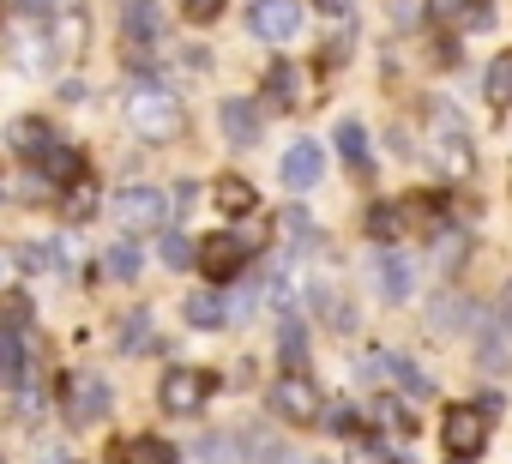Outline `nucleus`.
Returning a JSON list of instances; mask_svg holds the SVG:
<instances>
[{"label": "nucleus", "mask_w": 512, "mask_h": 464, "mask_svg": "<svg viewBox=\"0 0 512 464\" xmlns=\"http://www.w3.org/2000/svg\"><path fill=\"white\" fill-rule=\"evenodd\" d=\"M127 127H133L139 139L163 145V139H175V133L187 127V109H181V97L163 91V85H133V91H127Z\"/></svg>", "instance_id": "nucleus-1"}, {"label": "nucleus", "mask_w": 512, "mask_h": 464, "mask_svg": "<svg viewBox=\"0 0 512 464\" xmlns=\"http://www.w3.org/2000/svg\"><path fill=\"white\" fill-rule=\"evenodd\" d=\"M260 248H266V229H260V223H247V229H217L205 248H193V260L205 266L211 284H229L235 272H247V260L260 254Z\"/></svg>", "instance_id": "nucleus-2"}, {"label": "nucleus", "mask_w": 512, "mask_h": 464, "mask_svg": "<svg viewBox=\"0 0 512 464\" xmlns=\"http://www.w3.org/2000/svg\"><path fill=\"white\" fill-rule=\"evenodd\" d=\"M428 121H434V169H440L446 181H470V175H476V151H470V133H464L458 109H452V103H434Z\"/></svg>", "instance_id": "nucleus-3"}, {"label": "nucleus", "mask_w": 512, "mask_h": 464, "mask_svg": "<svg viewBox=\"0 0 512 464\" xmlns=\"http://www.w3.org/2000/svg\"><path fill=\"white\" fill-rule=\"evenodd\" d=\"M61 404H67V422H103L109 416V380L97 368H73L61 386Z\"/></svg>", "instance_id": "nucleus-4"}, {"label": "nucleus", "mask_w": 512, "mask_h": 464, "mask_svg": "<svg viewBox=\"0 0 512 464\" xmlns=\"http://www.w3.org/2000/svg\"><path fill=\"white\" fill-rule=\"evenodd\" d=\"M211 386H217V380H211L205 368H169L163 386H157V398H163L169 416H199L205 398H211Z\"/></svg>", "instance_id": "nucleus-5"}, {"label": "nucleus", "mask_w": 512, "mask_h": 464, "mask_svg": "<svg viewBox=\"0 0 512 464\" xmlns=\"http://www.w3.org/2000/svg\"><path fill=\"white\" fill-rule=\"evenodd\" d=\"M266 398H272V416H284V422H296V428L320 422V404H326V398H320V386H314L308 374H284Z\"/></svg>", "instance_id": "nucleus-6"}, {"label": "nucleus", "mask_w": 512, "mask_h": 464, "mask_svg": "<svg viewBox=\"0 0 512 464\" xmlns=\"http://www.w3.org/2000/svg\"><path fill=\"white\" fill-rule=\"evenodd\" d=\"M362 380H392V386L410 392V398H428V392H434V380L416 374V362L398 356V350H368V356H362Z\"/></svg>", "instance_id": "nucleus-7"}, {"label": "nucleus", "mask_w": 512, "mask_h": 464, "mask_svg": "<svg viewBox=\"0 0 512 464\" xmlns=\"http://www.w3.org/2000/svg\"><path fill=\"white\" fill-rule=\"evenodd\" d=\"M440 440H446L452 458H476L482 440H488V416H482L476 404H452V410L440 416Z\"/></svg>", "instance_id": "nucleus-8"}, {"label": "nucleus", "mask_w": 512, "mask_h": 464, "mask_svg": "<svg viewBox=\"0 0 512 464\" xmlns=\"http://www.w3.org/2000/svg\"><path fill=\"white\" fill-rule=\"evenodd\" d=\"M253 37H266V43H290L302 31V0H253Z\"/></svg>", "instance_id": "nucleus-9"}, {"label": "nucleus", "mask_w": 512, "mask_h": 464, "mask_svg": "<svg viewBox=\"0 0 512 464\" xmlns=\"http://www.w3.org/2000/svg\"><path fill=\"white\" fill-rule=\"evenodd\" d=\"M169 217V199L157 193V187H127V193H115V223L121 229H157Z\"/></svg>", "instance_id": "nucleus-10"}, {"label": "nucleus", "mask_w": 512, "mask_h": 464, "mask_svg": "<svg viewBox=\"0 0 512 464\" xmlns=\"http://www.w3.org/2000/svg\"><path fill=\"white\" fill-rule=\"evenodd\" d=\"M320 169H326V151H320L314 139H296V145L284 151V187H290V193H308V187L320 181Z\"/></svg>", "instance_id": "nucleus-11"}, {"label": "nucleus", "mask_w": 512, "mask_h": 464, "mask_svg": "<svg viewBox=\"0 0 512 464\" xmlns=\"http://www.w3.org/2000/svg\"><path fill=\"white\" fill-rule=\"evenodd\" d=\"M476 362H482V374H512V332H506L500 320H482Z\"/></svg>", "instance_id": "nucleus-12"}, {"label": "nucleus", "mask_w": 512, "mask_h": 464, "mask_svg": "<svg viewBox=\"0 0 512 464\" xmlns=\"http://www.w3.org/2000/svg\"><path fill=\"white\" fill-rule=\"evenodd\" d=\"M217 121H223V139H229V145H260V109H253V103L229 97V103L217 109Z\"/></svg>", "instance_id": "nucleus-13"}, {"label": "nucleus", "mask_w": 512, "mask_h": 464, "mask_svg": "<svg viewBox=\"0 0 512 464\" xmlns=\"http://www.w3.org/2000/svg\"><path fill=\"white\" fill-rule=\"evenodd\" d=\"M410 284H416V266H410L404 254H380V260H374V290H380L386 302H404Z\"/></svg>", "instance_id": "nucleus-14"}, {"label": "nucleus", "mask_w": 512, "mask_h": 464, "mask_svg": "<svg viewBox=\"0 0 512 464\" xmlns=\"http://www.w3.org/2000/svg\"><path fill=\"white\" fill-rule=\"evenodd\" d=\"M121 31H127V49H151L163 19H157V0H127V13H121Z\"/></svg>", "instance_id": "nucleus-15"}, {"label": "nucleus", "mask_w": 512, "mask_h": 464, "mask_svg": "<svg viewBox=\"0 0 512 464\" xmlns=\"http://www.w3.org/2000/svg\"><path fill=\"white\" fill-rule=\"evenodd\" d=\"M31 380V356H25V332L0 326V386H25Z\"/></svg>", "instance_id": "nucleus-16"}, {"label": "nucleus", "mask_w": 512, "mask_h": 464, "mask_svg": "<svg viewBox=\"0 0 512 464\" xmlns=\"http://www.w3.org/2000/svg\"><path fill=\"white\" fill-rule=\"evenodd\" d=\"M115 464H181V452L157 434H133V440L115 446Z\"/></svg>", "instance_id": "nucleus-17"}, {"label": "nucleus", "mask_w": 512, "mask_h": 464, "mask_svg": "<svg viewBox=\"0 0 512 464\" xmlns=\"http://www.w3.org/2000/svg\"><path fill=\"white\" fill-rule=\"evenodd\" d=\"M187 326H199V332H217V326H229V302H223V290H217V284L187 296Z\"/></svg>", "instance_id": "nucleus-18"}, {"label": "nucleus", "mask_w": 512, "mask_h": 464, "mask_svg": "<svg viewBox=\"0 0 512 464\" xmlns=\"http://www.w3.org/2000/svg\"><path fill=\"white\" fill-rule=\"evenodd\" d=\"M37 175H43V181H79V175H85V163H79V151H67V145H55V139H49V145L37 151Z\"/></svg>", "instance_id": "nucleus-19"}, {"label": "nucleus", "mask_w": 512, "mask_h": 464, "mask_svg": "<svg viewBox=\"0 0 512 464\" xmlns=\"http://www.w3.org/2000/svg\"><path fill=\"white\" fill-rule=\"evenodd\" d=\"M266 97H272L278 109H296V103H302V67L272 61V73H266Z\"/></svg>", "instance_id": "nucleus-20"}, {"label": "nucleus", "mask_w": 512, "mask_h": 464, "mask_svg": "<svg viewBox=\"0 0 512 464\" xmlns=\"http://www.w3.org/2000/svg\"><path fill=\"white\" fill-rule=\"evenodd\" d=\"M278 356H284V368H290V374H302V368H308V332H302V320H296V314H284V326H278Z\"/></svg>", "instance_id": "nucleus-21"}, {"label": "nucleus", "mask_w": 512, "mask_h": 464, "mask_svg": "<svg viewBox=\"0 0 512 464\" xmlns=\"http://www.w3.org/2000/svg\"><path fill=\"white\" fill-rule=\"evenodd\" d=\"M482 91H488V103H494V109H512V49H500V55L488 61Z\"/></svg>", "instance_id": "nucleus-22"}, {"label": "nucleus", "mask_w": 512, "mask_h": 464, "mask_svg": "<svg viewBox=\"0 0 512 464\" xmlns=\"http://www.w3.org/2000/svg\"><path fill=\"white\" fill-rule=\"evenodd\" d=\"M308 296H314V308L326 314V326H332V332H350V326H356V308H350V302H344L332 284H314Z\"/></svg>", "instance_id": "nucleus-23"}, {"label": "nucleus", "mask_w": 512, "mask_h": 464, "mask_svg": "<svg viewBox=\"0 0 512 464\" xmlns=\"http://www.w3.org/2000/svg\"><path fill=\"white\" fill-rule=\"evenodd\" d=\"M253 205H260V193H253L241 175H223V181H217V211H229V217H247Z\"/></svg>", "instance_id": "nucleus-24"}, {"label": "nucleus", "mask_w": 512, "mask_h": 464, "mask_svg": "<svg viewBox=\"0 0 512 464\" xmlns=\"http://www.w3.org/2000/svg\"><path fill=\"white\" fill-rule=\"evenodd\" d=\"M49 55H55V49H49L37 31H25V37H7V61H13V67H43Z\"/></svg>", "instance_id": "nucleus-25"}, {"label": "nucleus", "mask_w": 512, "mask_h": 464, "mask_svg": "<svg viewBox=\"0 0 512 464\" xmlns=\"http://www.w3.org/2000/svg\"><path fill=\"white\" fill-rule=\"evenodd\" d=\"M79 43H85V13H79V7H61V25H55L49 49H55V55H67V49H79Z\"/></svg>", "instance_id": "nucleus-26"}, {"label": "nucleus", "mask_w": 512, "mask_h": 464, "mask_svg": "<svg viewBox=\"0 0 512 464\" xmlns=\"http://www.w3.org/2000/svg\"><path fill=\"white\" fill-rule=\"evenodd\" d=\"M91 211H97V181H91V175L67 181V223H85Z\"/></svg>", "instance_id": "nucleus-27"}, {"label": "nucleus", "mask_w": 512, "mask_h": 464, "mask_svg": "<svg viewBox=\"0 0 512 464\" xmlns=\"http://www.w3.org/2000/svg\"><path fill=\"white\" fill-rule=\"evenodd\" d=\"M49 139H55V133H49V121H37V115H31V121H13V151L37 157V151H43Z\"/></svg>", "instance_id": "nucleus-28"}, {"label": "nucleus", "mask_w": 512, "mask_h": 464, "mask_svg": "<svg viewBox=\"0 0 512 464\" xmlns=\"http://www.w3.org/2000/svg\"><path fill=\"white\" fill-rule=\"evenodd\" d=\"M338 157H344L350 169H368V133H362L356 121H344V127H338Z\"/></svg>", "instance_id": "nucleus-29"}, {"label": "nucleus", "mask_w": 512, "mask_h": 464, "mask_svg": "<svg viewBox=\"0 0 512 464\" xmlns=\"http://www.w3.org/2000/svg\"><path fill=\"white\" fill-rule=\"evenodd\" d=\"M103 272H109V278H121V284H127V278H139V248H133V242H115V248L103 254Z\"/></svg>", "instance_id": "nucleus-30"}, {"label": "nucleus", "mask_w": 512, "mask_h": 464, "mask_svg": "<svg viewBox=\"0 0 512 464\" xmlns=\"http://www.w3.org/2000/svg\"><path fill=\"white\" fill-rule=\"evenodd\" d=\"M398 217H404V205H374V211H368V236H374V242H392L398 229H404Z\"/></svg>", "instance_id": "nucleus-31"}, {"label": "nucleus", "mask_w": 512, "mask_h": 464, "mask_svg": "<svg viewBox=\"0 0 512 464\" xmlns=\"http://www.w3.org/2000/svg\"><path fill=\"white\" fill-rule=\"evenodd\" d=\"M157 254H163V266H175V272H187V266H193V242H187V236H175V229L157 242Z\"/></svg>", "instance_id": "nucleus-32"}, {"label": "nucleus", "mask_w": 512, "mask_h": 464, "mask_svg": "<svg viewBox=\"0 0 512 464\" xmlns=\"http://www.w3.org/2000/svg\"><path fill=\"white\" fill-rule=\"evenodd\" d=\"M193 458H199V464H235V440H223V434H205V440L193 446Z\"/></svg>", "instance_id": "nucleus-33"}, {"label": "nucleus", "mask_w": 512, "mask_h": 464, "mask_svg": "<svg viewBox=\"0 0 512 464\" xmlns=\"http://www.w3.org/2000/svg\"><path fill=\"white\" fill-rule=\"evenodd\" d=\"M151 344V314L139 308V314H127V326H121V350H145Z\"/></svg>", "instance_id": "nucleus-34"}, {"label": "nucleus", "mask_w": 512, "mask_h": 464, "mask_svg": "<svg viewBox=\"0 0 512 464\" xmlns=\"http://www.w3.org/2000/svg\"><path fill=\"white\" fill-rule=\"evenodd\" d=\"M320 428H332V434H356V404H320Z\"/></svg>", "instance_id": "nucleus-35"}, {"label": "nucleus", "mask_w": 512, "mask_h": 464, "mask_svg": "<svg viewBox=\"0 0 512 464\" xmlns=\"http://www.w3.org/2000/svg\"><path fill=\"white\" fill-rule=\"evenodd\" d=\"M350 464H392V452H386L380 440H368V434H356V446H350Z\"/></svg>", "instance_id": "nucleus-36"}, {"label": "nucleus", "mask_w": 512, "mask_h": 464, "mask_svg": "<svg viewBox=\"0 0 512 464\" xmlns=\"http://www.w3.org/2000/svg\"><path fill=\"white\" fill-rule=\"evenodd\" d=\"M278 223H284V236H290V242H302V248L314 242V217H308V211H284Z\"/></svg>", "instance_id": "nucleus-37"}, {"label": "nucleus", "mask_w": 512, "mask_h": 464, "mask_svg": "<svg viewBox=\"0 0 512 464\" xmlns=\"http://www.w3.org/2000/svg\"><path fill=\"white\" fill-rule=\"evenodd\" d=\"M440 229H446V236H440V260H446V266H458V260H464V236H458L452 223H440Z\"/></svg>", "instance_id": "nucleus-38"}, {"label": "nucleus", "mask_w": 512, "mask_h": 464, "mask_svg": "<svg viewBox=\"0 0 512 464\" xmlns=\"http://www.w3.org/2000/svg\"><path fill=\"white\" fill-rule=\"evenodd\" d=\"M181 7H187V19H193V25H211V19L223 13V0H181Z\"/></svg>", "instance_id": "nucleus-39"}, {"label": "nucleus", "mask_w": 512, "mask_h": 464, "mask_svg": "<svg viewBox=\"0 0 512 464\" xmlns=\"http://www.w3.org/2000/svg\"><path fill=\"white\" fill-rule=\"evenodd\" d=\"M350 49H356V25H338V37L326 43V61H344Z\"/></svg>", "instance_id": "nucleus-40"}, {"label": "nucleus", "mask_w": 512, "mask_h": 464, "mask_svg": "<svg viewBox=\"0 0 512 464\" xmlns=\"http://www.w3.org/2000/svg\"><path fill=\"white\" fill-rule=\"evenodd\" d=\"M25 266H31V272H49V266H55V248H25Z\"/></svg>", "instance_id": "nucleus-41"}, {"label": "nucleus", "mask_w": 512, "mask_h": 464, "mask_svg": "<svg viewBox=\"0 0 512 464\" xmlns=\"http://www.w3.org/2000/svg\"><path fill=\"white\" fill-rule=\"evenodd\" d=\"M19 13H49V7H67V0H13Z\"/></svg>", "instance_id": "nucleus-42"}, {"label": "nucleus", "mask_w": 512, "mask_h": 464, "mask_svg": "<svg viewBox=\"0 0 512 464\" xmlns=\"http://www.w3.org/2000/svg\"><path fill=\"white\" fill-rule=\"evenodd\" d=\"M500 326H506V332H512V284H506V290H500Z\"/></svg>", "instance_id": "nucleus-43"}, {"label": "nucleus", "mask_w": 512, "mask_h": 464, "mask_svg": "<svg viewBox=\"0 0 512 464\" xmlns=\"http://www.w3.org/2000/svg\"><path fill=\"white\" fill-rule=\"evenodd\" d=\"M314 7H320V13H350L356 0H314Z\"/></svg>", "instance_id": "nucleus-44"}, {"label": "nucleus", "mask_w": 512, "mask_h": 464, "mask_svg": "<svg viewBox=\"0 0 512 464\" xmlns=\"http://www.w3.org/2000/svg\"><path fill=\"white\" fill-rule=\"evenodd\" d=\"M7 284H13V254L0 248V290H7Z\"/></svg>", "instance_id": "nucleus-45"}, {"label": "nucleus", "mask_w": 512, "mask_h": 464, "mask_svg": "<svg viewBox=\"0 0 512 464\" xmlns=\"http://www.w3.org/2000/svg\"><path fill=\"white\" fill-rule=\"evenodd\" d=\"M31 464H73V458H67V452H55V446H49V452H37V458H31Z\"/></svg>", "instance_id": "nucleus-46"}, {"label": "nucleus", "mask_w": 512, "mask_h": 464, "mask_svg": "<svg viewBox=\"0 0 512 464\" xmlns=\"http://www.w3.org/2000/svg\"><path fill=\"white\" fill-rule=\"evenodd\" d=\"M296 464H320V458H296Z\"/></svg>", "instance_id": "nucleus-47"}, {"label": "nucleus", "mask_w": 512, "mask_h": 464, "mask_svg": "<svg viewBox=\"0 0 512 464\" xmlns=\"http://www.w3.org/2000/svg\"><path fill=\"white\" fill-rule=\"evenodd\" d=\"M452 464H470V458H452Z\"/></svg>", "instance_id": "nucleus-48"}]
</instances>
